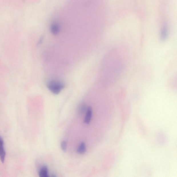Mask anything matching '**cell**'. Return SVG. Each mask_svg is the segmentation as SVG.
Returning a JSON list of instances; mask_svg holds the SVG:
<instances>
[{
	"instance_id": "cell-1",
	"label": "cell",
	"mask_w": 177,
	"mask_h": 177,
	"mask_svg": "<svg viewBox=\"0 0 177 177\" xmlns=\"http://www.w3.org/2000/svg\"><path fill=\"white\" fill-rule=\"evenodd\" d=\"M47 86L49 90L55 94H59L65 87L63 82L55 80L48 82Z\"/></svg>"
},
{
	"instance_id": "cell-2",
	"label": "cell",
	"mask_w": 177,
	"mask_h": 177,
	"mask_svg": "<svg viewBox=\"0 0 177 177\" xmlns=\"http://www.w3.org/2000/svg\"><path fill=\"white\" fill-rule=\"evenodd\" d=\"M6 152L4 147V142L2 138L0 137V159L3 163L4 162Z\"/></svg>"
},
{
	"instance_id": "cell-3",
	"label": "cell",
	"mask_w": 177,
	"mask_h": 177,
	"mask_svg": "<svg viewBox=\"0 0 177 177\" xmlns=\"http://www.w3.org/2000/svg\"><path fill=\"white\" fill-rule=\"evenodd\" d=\"M92 108L90 106L87 109V112L85 118L84 122L85 123L88 124L90 122L92 116Z\"/></svg>"
},
{
	"instance_id": "cell-4",
	"label": "cell",
	"mask_w": 177,
	"mask_h": 177,
	"mask_svg": "<svg viewBox=\"0 0 177 177\" xmlns=\"http://www.w3.org/2000/svg\"><path fill=\"white\" fill-rule=\"evenodd\" d=\"M50 30L51 32L53 35H58L60 32V26L58 23H53L51 26Z\"/></svg>"
},
{
	"instance_id": "cell-5",
	"label": "cell",
	"mask_w": 177,
	"mask_h": 177,
	"mask_svg": "<svg viewBox=\"0 0 177 177\" xmlns=\"http://www.w3.org/2000/svg\"><path fill=\"white\" fill-rule=\"evenodd\" d=\"M39 175L41 177H48V170L47 167L44 166L39 171Z\"/></svg>"
},
{
	"instance_id": "cell-6",
	"label": "cell",
	"mask_w": 177,
	"mask_h": 177,
	"mask_svg": "<svg viewBox=\"0 0 177 177\" xmlns=\"http://www.w3.org/2000/svg\"><path fill=\"white\" fill-rule=\"evenodd\" d=\"M86 146L84 142H81L77 149V153L79 154H84L86 151Z\"/></svg>"
},
{
	"instance_id": "cell-7",
	"label": "cell",
	"mask_w": 177,
	"mask_h": 177,
	"mask_svg": "<svg viewBox=\"0 0 177 177\" xmlns=\"http://www.w3.org/2000/svg\"><path fill=\"white\" fill-rule=\"evenodd\" d=\"M168 34V29L166 26H164L161 31V37L162 40L166 39Z\"/></svg>"
},
{
	"instance_id": "cell-8",
	"label": "cell",
	"mask_w": 177,
	"mask_h": 177,
	"mask_svg": "<svg viewBox=\"0 0 177 177\" xmlns=\"http://www.w3.org/2000/svg\"><path fill=\"white\" fill-rule=\"evenodd\" d=\"M87 110L86 106L84 104H82L79 108V112L80 114H83Z\"/></svg>"
},
{
	"instance_id": "cell-9",
	"label": "cell",
	"mask_w": 177,
	"mask_h": 177,
	"mask_svg": "<svg viewBox=\"0 0 177 177\" xmlns=\"http://www.w3.org/2000/svg\"><path fill=\"white\" fill-rule=\"evenodd\" d=\"M67 142L65 141H63L61 143V147L64 152L66 151L67 148Z\"/></svg>"
}]
</instances>
